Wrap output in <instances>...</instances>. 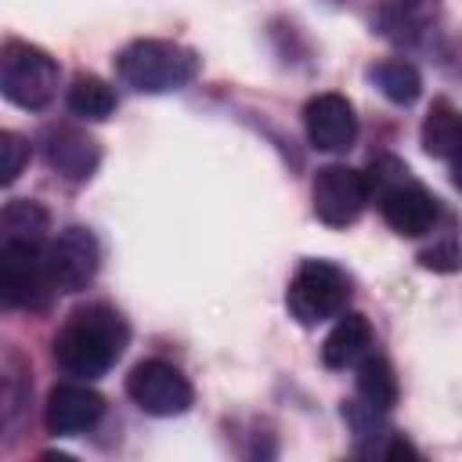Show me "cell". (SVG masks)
<instances>
[{
    "mask_svg": "<svg viewBox=\"0 0 462 462\" xmlns=\"http://www.w3.org/2000/svg\"><path fill=\"white\" fill-rule=\"evenodd\" d=\"M365 188H368V202L379 206L383 220L397 235L419 238V235L433 231L440 206H437L433 191L426 184H419L401 159H393V155L372 159V166L365 173Z\"/></svg>",
    "mask_w": 462,
    "mask_h": 462,
    "instance_id": "7a4b0ae2",
    "label": "cell"
},
{
    "mask_svg": "<svg viewBox=\"0 0 462 462\" xmlns=\"http://www.w3.org/2000/svg\"><path fill=\"white\" fill-rule=\"evenodd\" d=\"M51 231V217L36 199H11L0 209V245L43 249Z\"/></svg>",
    "mask_w": 462,
    "mask_h": 462,
    "instance_id": "5bb4252c",
    "label": "cell"
},
{
    "mask_svg": "<svg viewBox=\"0 0 462 462\" xmlns=\"http://www.w3.org/2000/svg\"><path fill=\"white\" fill-rule=\"evenodd\" d=\"M105 415V397L97 390H90L79 379L58 383L47 393V408H43V422L51 433L58 437H76L87 433L90 426H97V419Z\"/></svg>",
    "mask_w": 462,
    "mask_h": 462,
    "instance_id": "30bf717a",
    "label": "cell"
},
{
    "mask_svg": "<svg viewBox=\"0 0 462 462\" xmlns=\"http://www.w3.org/2000/svg\"><path fill=\"white\" fill-rule=\"evenodd\" d=\"M354 289L343 267L332 260H303L285 289V307L300 325H321L328 318H339L350 303Z\"/></svg>",
    "mask_w": 462,
    "mask_h": 462,
    "instance_id": "277c9868",
    "label": "cell"
},
{
    "mask_svg": "<svg viewBox=\"0 0 462 462\" xmlns=\"http://www.w3.org/2000/svg\"><path fill=\"white\" fill-rule=\"evenodd\" d=\"M130 325L108 303H87L65 318L54 336V361L65 375L97 379L105 375L126 350Z\"/></svg>",
    "mask_w": 462,
    "mask_h": 462,
    "instance_id": "6da1fadb",
    "label": "cell"
},
{
    "mask_svg": "<svg viewBox=\"0 0 462 462\" xmlns=\"http://www.w3.org/2000/svg\"><path fill=\"white\" fill-rule=\"evenodd\" d=\"M368 79H372V83L379 87V94L390 97L393 105H411V101L419 97V90H422L419 69H415L411 61H404V58H383V61H375V65L368 69Z\"/></svg>",
    "mask_w": 462,
    "mask_h": 462,
    "instance_id": "ac0fdd59",
    "label": "cell"
},
{
    "mask_svg": "<svg viewBox=\"0 0 462 462\" xmlns=\"http://www.w3.org/2000/svg\"><path fill=\"white\" fill-rule=\"evenodd\" d=\"M101 267V245L90 227L69 224L43 245V271L54 292H79Z\"/></svg>",
    "mask_w": 462,
    "mask_h": 462,
    "instance_id": "8992f818",
    "label": "cell"
},
{
    "mask_svg": "<svg viewBox=\"0 0 462 462\" xmlns=\"http://www.w3.org/2000/svg\"><path fill=\"white\" fill-rule=\"evenodd\" d=\"M419 260H422V267H430V271H444V274H451V271H458V245H455V238H448V242L426 249Z\"/></svg>",
    "mask_w": 462,
    "mask_h": 462,
    "instance_id": "44dd1931",
    "label": "cell"
},
{
    "mask_svg": "<svg viewBox=\"0 0 462 462\" xmlns=\"http://www.w3.org/2000/svg\"><path fill=\"white\" fill-rule=\"evenodd\" d=\"M0 94L18 108H43L58 94V61L25 40H7L0 47Z\"/></svg>",
    "mask_w": 462,
    "mask_h": 462,
    "instance_id": "5b68a950",
    "label": "cell"
},
{
    "mask_svg": "<svg viewBox=\"0 0 462 462\" xmlns=\"http://www.w3.org/2000/svg\"><path fill=\"white\" fill-rule=\"evenodd\" d=\"M372 343H375V336H372L368 318L354 314V310H343L339 321L332 325V332L321 343V361H325V368H336V372L354 368L365 354H372Z\"/></svg>",
    "mask_w": 462,
    "mask_h": 462,
    "instance_id": "4fadbf2b",
    "label": "cell"
},
{
    "mask_svg": "<svg viewBox=\"0 0 462 462\" xmlns=\"http://www.w3.org/2000/svg\"><path fill=\"white\" fill-rule=\"evenodd\" d=\"M310 199H314V213L321 224L328 227H346L354 224L365 206H368V188H365V173L343 162H328L314 173L310 184Z\"/></svg>",
    "mask_w": 462,
    "mask_h": 462,
    "instance_id": "9c48e42d",
    "label": "cell"
},
{
    "mask_svg": "<svg viewBox=\"0 0 462 462\" xmlns=\"http://www.w3.org/2000/svg\"><path fill=\"white\" fill-rule=\"evenodd\" d=\"M43 152H47V162L58 177L72 180V184H83L94 177L97 162H101V148L97 141L72 126V123H58V126H47L43 134Z\"/></svg>",
    "mask_w": 462,
    "mask_h": 462,
    "instance_id": "7c38bea8",
    "label": "cell"
},
{
    "mask_svg": "<svg viewBox=\"0 0 462 462\" xmlns=\"http://www.w3.org/2000/svg\"><path fill=\"white\" fill-rule=\"evenodd\" d=\"M116 76L137 94H170L199 76V54L173 40H134L116 54Z\"/></svg>",
    "mask_w": 462,
    "mask_h": 462,
    "instance_id": "3957f363",
    "label": "cell"
},
{
    "mask_svg": "<svg viewBox=\"0 0 462 462\" xmlns=\"http://www.w3.org/2000/svg\"><path fill=\"white\" fill-rule=\"evenodd\" d=\"M354 368H357V401L375 411H390L397 404V375H393L390 361L365 354Z\"/></svg>",
    "mask_w": 462,
    "mask_h": 462,
    "instance_id": "2e32d148",
    "label": "cell"
},
{
    "mask_svg": "<svg viewBox=\"0 0 462 462\" xmlns=\"http://www.w3.org/2000/svg\"><path fill=\"white\" fill-rule=\"evenodd\" d=\"M126 393L144 415H155V419L184 415L195 401V390H191L188 375L180 368H173L170 361H159V357L141 361V365L130 368Z\"/></svg>",
    "mask_w": 462,
    "mask_h": 462,
    "instance_id": "52a82bcc",
    "label": "cell"
},
{
    "mask_svg": "<svg viewBox=\"0 0 462 462\" xmlns=\"http://www.w3.org/2000/svg\"><path fill=\"white\" fill-rule=\"evenodd\" d=\"M29 162V141L14 130H0V188L14 184Z\"/></svg>",
    "mask_w": 462,
    "mask_h": 462,
    "instance_id": "ffe728a7",
    "label": "cell"
},
{
    "mask_svg": "<svg viewBox=\"0 0 462 462\" xmlns=\"http://www.w3.org/2000/svg\"><path fill=\"white\" fill-rule=\"evenodd\" d=\"M303 126L318 152H346L357 137V116L343 94H314L303 108Z\"/></svg>",
    "mask_w": 462,
    "mask_h": 462,
    "instance_id": "8fae6325",
    "label": "cell"
},
{
    "mask_svg": "<svg viewBox=\"0 0 462 462\" xmlns=\"http://www.w3.org/2000/svg\"><path fill=\"white\" fill-rule=\"evenodd\" d=\"M430 14H437L433 0H390L383 7V25L390 36L397 40H411L415 32H422V25L430 22Z\"/></svg>",
    "mask_w": 462,
    "mask_h": 462,
    "instance_id": "d6986e66",
    "label": "cell"
},
{
    "mask_svg": "<svg viewBox=\"0 0 462 462\" xmlns=\"http://www.w3.org/2000/svg\"><path fill=\"white\" fill-rule=\"evenodd\" d=\"M65 105L76 119H87V123H101L116 112V90L101 79V76H76L69 94H65Z\"/></svg>",
    "mask_w": 462,
    "mask_h": 462,
    "instance_id": "e0dca14e",
    "label": "cell"
},
{
    "mask_svg": "<svg viewBox=\"0 0 462 462\" xmlns=\"http://www.w3.org/2000/svg\"><path fill=\"white\" fill-rule=\"evenodd\" d=\"M51 292L43 249L0 245V310H43Z\"/></svg>",
    "mask_w": 462,
    "mask_h": 462,
    "instance_id": "ba28073f",
    "label": "cell"
},
{
    "mask_svg": "<svg viewBox=\"0 0 462 462\" xmlns=\"http://www.w3.org/2000/svg\"><path fill=\"white\" fill-rule=\"evenodd\" d=\"M422 148L433 155V159H451L458 155L462 148V123H458V112L448 97H437L422 119Z\"/></svg>",
    "mask_w": 462,
    "mask_h": 462,
    "instance_id": "9a60e30c",
    "label": "cell"
}]
</instances>
